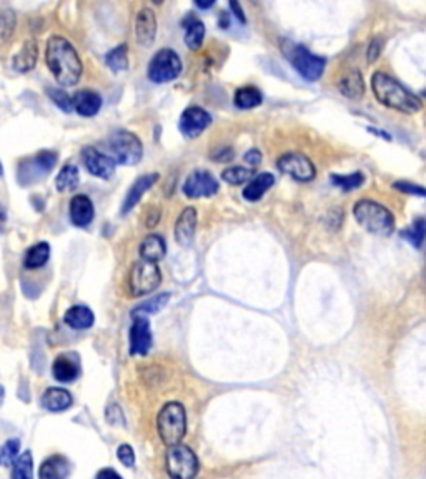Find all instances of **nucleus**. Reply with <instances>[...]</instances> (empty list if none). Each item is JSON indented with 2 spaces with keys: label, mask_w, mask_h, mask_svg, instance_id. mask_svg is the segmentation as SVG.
I'll return each instance as SVG.
<instances>
[{
  "label": "nucleus",
  "mask_w": 426,
  "mask_h": 479,
  "mask_svg": "<svg viewBox=\"0 0 426 479\" xmlns=\"http://www.w3.org/2000/svg\"><path fill=\"white\" fill-rule=\"evenodd\" d=\"M45 62L55 80L62 87H72L80 80L82 60L77 50L65 37L54 36L47 42Z\"/></svg>",
  "instance_id": "f257e3e1"
},
{
  "label": "nucleus",
  "mask_w": 426,
  "mask_h": 479,
  "mask_svg": "<svg viewBox=\"0 0 426 479\" xmlns=\"http://www.w3.org/2000/svg\"><path fill=\"white\" fill-rule=\"evenodd\" d=\"M372 89L378 102L393 110L408 113H416L421 110V100L408 92L402 84H398L393 77L386 75L385 72H375L372 77Z\"/></svg>",
  "instance_id": "f03ea898"
},
{
  "label": "nucleus",
  "mask_w": 426,
  "mask_h": 479,
  "mask_svg": "<svg viewBox=\"0 0 426 479\" xmlns=\"http://www.w3.org/2000/svg\"><path fill=\"white\" fill-rule=\"evenodd\" d=\"M353 215L356 221L368 230L369 233L380 235V237H388L395 230V216L388 208L380 205L373 200H360L355 203Z\"/></svg>",
  "instance_id": "7ed1b4c3"
},
{
  "label": "nucleus",
  "mask_w": 426,
  "mask_h": 479,
  "mask_svg": "<svg viewBox=\"0 0 426 479\" xmlns=\"http://www.w3.org/2000/svg\"><path fill=\"white\" fill-rule=\"evenodd\" d=\"M156 429L163 444L168 448L180 444L186 433V415L184 404L172 401L160 409L156 418Z\"/></svg>",
  "instance_id": "20e7f679"
},
{
  "label": "nucleus",
  "mask_w": 426,
  "mask_h": 479,
  "mask_svg": "<svg viewBox=\"0 0 426 479\" xmlns=\"http://www.w3.org/2000/svg\"><path fill=\"white\" fill-rule=\"evenodd\" d=\"M281 50L290 64L293 65L295 71L308 82H316L323 75L325 71V59L318 55H313L307 47L298 45V43H291L288 40L281 42Z\"/></svg>",
  "instance_id": "39448f33"
},
{
  "label": "nucleus",
  "mask_w": 426,
  "mask_h": 479,
  "mask_svg": "<svg viewBox=\"0 0 426 479\" xmlns=\"http://www.w3.org/2000/svg\"><path fill=\"white\" fill-rule=\"evenodd\" d=\"M108 150H110L112 159L115 163L120 165H137L143 156V145L140 138L135 133L127 132V130H115L108 137Z\"/></svg>",
  "instance_id": "423d86ee"
},
{
  "label": "nucleus",
  "mask_w": 426,
  "mask_h": 479,
  "mask_svg": "<svg viewBox=\"0 0 426 479\" xmlns=\"http://www.w3.org/2000/svg\"><path fill=\"white\" fill-rule=\"evenodd\" d=\"M165 469L172 479H195L198 473L197 455L185 444L170 446L165 456Z\"/></svg>",
  "instance_id": "0eeeda50"
},
{
  "label": "nucleus",
  "mask_w": 426,
  "mask_h": 479,
  "mask_svg": "<svg viewBox=\"0 0 426 479\" xmlns=\"http://www.w3.org/2000/svg\"><path fill=\"white\" fill-rule=\"evenodd\" d=\"M57 154L50 150H42L37 155H34L32 159L24 160L19 165V173H17V180L20 185L29 186L37 182L43 180L45 177H49V173L54 170L57 165Z\"/></svg>",
  "instance_id": "6e6552de"
},
{
  "label": "nucleus",
  "mask_w": 426,
  "mask_h": 479,
  "mask_svg": "<svg viewBox=\"0 0 426 479\" xmlns=\"http://www.w3.org/2000/svg\"><path fill=\"white\" fill-rule=\"evenodd\" d=\"M160 283H162L160 268L150 261H137L128 273V290L133 296L149 295L159 288Z\"/></svg>",
  "instance_id": "1a4fd4ad"
},
{
  "label": "nucleus",
  "mask_w": 426,
  "mask_h": 479,
  "mask_svg": "<svg viewBox=\"0 0 426 479\" xmlns=\"http://www.w3.org/2000/svg\"><path fill=\"white\" fill-rule=\"evenodd\" d=\"M182 72V60L175 50L162 49L152 57L149 64V78L155 84H167L175 80Z\"/></svg>",
  "instance_id": "9d476101"
},
{
  "label": "nucleus",
  "mask_w": 426,
  "mask_h": 479,
  "mask_svg": "<svg viewBox=\"0 0 426 479\" xmlns=\"http://www.w3.org/2000/svg\"><path fill=\"white\" fill-rule=\"evenodd\" d=\"M277 167L280 168V172L298 182H311L316 175L315 165L311 163L308 156L302 154H285L278 159Z\"/></svg>",
  "instance_id": "9b49d317"
},
{
  "label": "nucleus",
  "mask_w": 426,
  "mask_h": 479,
  "mask_svg": "<svg viewBox=\"0 0 426 479\" xmlns=\"http://www.w3.org/2000/svg\"><path fill=\"white\" fill-rule=\"evenodd\" d=\"M212 115L202 107H189L180 115L178 127L186 138H197L210 127Z\"/></svg>",
  "instance_id": "f8f14e48"
},
{
  "label": "nucleus",
  "mask_w": 426,
  "mask_h": 479,
  "mask_svg": "<svg viewBox=\"0 0 426 479\" xmlns=\"http://www.w3.org/2000/svg\"><path fill=\"white\" fill-rule=\"evenodd\" d=\"M184 193L189 198H202V197H212L219 191V182L210 172L205 170H197V172L190 173L186 177L184 186H182Z\"/></svg>",
  "instance_id": "ddd939ff"
},
{
  "label": "nucleus",
  "mask_w": 426,
  "mask_h": 479,
  "mask_svg": "<svg viewBox=\"0 0 426 479\" xmlns=\"http://www.w3.org/2000/svg\"><path fill=\"white\" fill-rule=\"evenodd\" d=\"M82 160H84L85 168L92 173L94 177L108 180L115 172V162L112 156H108L102 152H98L94 147H84L82 148Z\"/></svg>",
  "instance_id": "4468645a"
},
{
  "label": "nucleus",
  "mask_w": 426,
  "mask_h": 479,
  "mask_svg": "<svg viewBox=\"0 0 426 479\" xmlns=\"http://www.w3.org/2000/svg\"><path fill=\"white\" fill-rule=\"evenodd\" d=\"M130 353L132 355H147L150 351L154 337H152L150 321L147 316H133L130 328Z\"/></svg>",
  "instance_id": "2eb2a0df"
},
{
  "label": "nucleus",
  "mask_w": 426,
  "mask_h": 479,
  "mask_svg": "<svg viewBox=\"0 0 426 479\" xmlns=\"http://www.w3.org/2000/svg\"><path fill=\"white\" fill-rule=\"evenodd\" d=\"M54 378L60 383H73L80 376V360L77 353H62L54 360L52 364Z\"/></svg>",
  "instance_id": "dca6fc26"
},
{
  "label": "nucleus",
  "mask_w": 426,
  "mask_h": 479,
  "mask_svg": "<svg viewBox=\"0 0 426 479\" xmlns=\"http://www.w3.org/2000/svg\"><path fill=\"white\" fill-rule=\"evenodd\" d=\"M156 37V17L150 8L143 7L135 17V38L142 47H150Z\"/></svg>",
  "instance_id": "f3484780"
},
{
  "label": "nucleus",
  "mask_w": 426,
  "mask_h": 479,
  "mask_svg": "<svg viewBox=\"0 0 426 479\" xmlns=\"http://www.w3.org/2000/svg\"><path fill=\"white\" fill-rule=\"evenodd\" d=\"M156 180H159V173H145V175L138 177L137 180L133 182V185L130 186L127 195H125V200L124 203H122L120 210L122 215H127L128 212H132L133 208L137 207V203L140 202L143 195L150 190V186L155 185Z\"/></svg>",
  "instance_id": "a211bd4d"
},
{
  "label": "nucleus",
  "mask_w": 426,
  "mask_h": 479,
  "mask_svg": "<svg viewBox=\"0 0 426 479\" xmlns=\"http://www.w3.org/2000/svg\"><path fill=\"white\" fill-rule=\"evenodd\" d=\"M195 228H197V210L193 207H186L175 223V240L178 245L190 246L193 242Z\"/></svg>",
  "instance_id": "6ab92c4d"
},
{
  "label": "nucleus",
  "mask_w": 426,
  "mask_h": 479,
  "mask_svg": "<svg viewBox=\"0 0 426 479\" xmlns=\"http://www.w3.org/2000/svg\"><path fill=\"white\" fill-rule=\"evenodd\" d=\"M68 213H71V220L73 225L85 228L87 225L92 223L95 215L92 200L87 197V195H75L71 200V205H68Z\"/></svg>",
  "instance_id": "aec40b11"
},
{
  "label": "nucleus",
  "mask_w": 426,
  "mask_h": 479,
  "mask_svg": "<svg viewBox=\"0 0 426 479\" xmlns=\"http://www.w3.org/2000/svg\"><path fill=\"white\" fill-rule=\"evenodd\" d=\"M71 461L62 455H54L41 464V468H38V479H67L71 476Z\"/></svg>",
  "instance_id": "412c9836"
},
{
  "label": "nucleus",
  "mask_w": 426,
  "mask_h": 479,
  "mask_svg": "<svg viewBox=\"0 0 426 479\" xmlns=\"http://www.w3.org/2000/svg\"><path fill=\"white\" fill-rule=\"evenodd\" d=\"M73 110L82 117H95L102 108V97L94 90H78L72 97Z\"/></svg>",
  "instance_id": "4be33fe9"
},
{
  "label": "nucleus",
  "mask_w": 426,
  "mask_h": 479,
  "mask_svg": "<svg viewBox=\"0 0 426 479\" xmlns=\"http://www.w3.org/2000/svg\"><path fill=\"white\" fill-rule=\"evenodd\" d=\"M72 395L67 390H64V388H49L42 395V406L52 413L65 411V409L72 406Z\"/></svg>",
  "instance_id": "5701e85b"
},
{
  "label": "nucleus",
  "mask_w": 426,
  "mask_h": 479,
  "mask_svg": "<svg viewBox=\"0 0 426 479\" xmlns=\"http://www.w3.org/2000/svg\"><path fill=\"white\" fill-rule=\"evenodd\" d=\"M37 57H38V45L36 40H27L22 45V49L17 52L14 55V60H12V67H14L15 72L25 73L30 72L37 64Z\"/></svg>",
  "instance_id": "b1692460"
},
{
  "label": "nucleus",
  "mask_w": 426,
  "mask_h": 479,
  "mask_svg": "<svg viewBox=\"0 0 426 479\" xmlns=\"http://www.w3.org/2000/svg\"><path fill=\"white\" fill-rule=\"evenodd\" d=\"M64 321L73 330H87L94 325L95 315L85 304H75L65 311Z\"/></svg>",
  "instance_id": "393cba45"
},
{
  "label": "nucleus",
  "mask_w": 426,
  "mask_h": 479,
  "mask_svg": "<svg viewBox=\"0 0 426 479\" xmlns=\"http://www.w3.org/2000/svg\"><path fill=\"white\" fill-rule=\"evenodd\" d=\"M140 258L143 261H150V263H159L167 253V245L165 240L160 235H149L140 245Z\"/></svg>",
  "instance_id": "a878e982"
},
{
  "label": "nucleus",
  "mask_w": 426,
  "mask_h": 479,
  "mask_svg": "<svg viewBox=\"0 0 426 479\" xmlns=\"http://www.w3.org/2000/svg\"><path fill=\"white\" fill-rule=\"evenodd\" d=\"M182 25L185 27V43L190 50H198L202 47L203 38H205V25L202 20L190 14L182 20Z\"/></svg>",
  "instance_id": "bb28decb"
},
{
  "label": "nucleus",
  "mask_w": 426,
  "mask_h": 479,
  "mask_svg": "<svg viewBox=\"0 0 426 479\" xmlns=\"http://www.w3.org/2000/svg\"><path fill=\"white\" fill-rule=\"evenodd\" d=\"M273 184H275V177H273L272 173H258V175L243 189V198L249 200V202H258V200L267 193V190H270V186H273Z\"/></svg>",
  "instance_id": "cd10ccee"
},
{
  "label": "nucleus",
  "mask_w": 426,
  "mask_h": 479,
  "mask_svg": "<svg viewBox=\"0 0 426 479\" xmlns=\"http://www.w3.org/2000/svg\"><path fill=\"white\" fill-rule=\"evenodd\" d=\"M338 89L340 92L348 98H358L365 92L363 77L358 71H350L338 80Z\"/></svg>",
  "instance_id": "c85d7f7f"
},
{
  "label": "nucleus",
  "mask_w": 426,
  "mask_h": 479,
  "mask_svg": "<svg viewBox=\"0 0 426 479\" xmlns=\"http://www.w3.org/2000/svg\"><path fill=\"white\" fill-rule=\"evenodd\" d=\"M50 258V245L47 242H41L37 245L30 246L25 253L24 267L27 270L42 268Z\"/></svg>",
  "instance_id": "c756f323"
},
{
  "label": "nucleus",
  "mask_w": 426,
  "mask_h": 479,
  "mask_svg": "<svg viewBox=\"0 0 426 479\" xmlns=\"http://www.w3.org/2000/svg\"><path fill=\"white\" fill-rule=\"evenodd\" d=\"M80 184V173H78L77 165L67 163L60 168V173L55 178V186H57V191H73Z\"/></svg>",
  "instance_id": "7c9ffc66"
},
{
  "label": "nucleus",
  "mask_w": 426,
  "mask_h": 479,
  "mask_svg": "<svg viewBox=\"0 0 426 479\" xmlns=\"http://www.w3.org/2000/svg\"><path fill=\"white\" fill-rule=\"evenodd\" d=\"M262 102V92L254 85L242 87V89H238L237 92H235V105L242 108V110H250V108L258 107Z\"/></svg>",
  "instance_id": "2f4dec72"
},
{
  "label": "nucleus",
  "mask_w": 426,
  "mask_h": 479,
  "mask_svg": "<svg viewBox=\"0 0 426 479\" xmlns=\"http://www.w3.org/2000/svg\"><path fill=\"white\" fill-rule=\"evenodd\" d=\"M170 293H159L155 295L154 298L147 300L138 304L137 308H133L132 316H145V315H154V313H159L163 307H167V303L170 302Z\"/></svg>",
  "instance_id": "473e14b6"
},
{
  "label": "nucleus",
  "mask_w": 426,
  "mask_h": 479,
  "mask_svg": "<svg viewBox=\"0 0 426 479\" xmlns=\"http://www.w3.org/2000/svg\"><path fill=\"white\" fill-rule=\"evenodd\" d=\"M12 479H34V458L32 452L24 451L12 466Z\"/></svg>",
  "instance_id": "72a5a7b5"
},
{
  "label": "nucleus",
  "mask_w": 426,
  "mask_h": 479,
  "mask_svg": "<svg viewBox=\"0 0 426 479\" xmlns=\"http://www.w3.org/2000/svg\"><path fill=\"white\" fill-rule=\"evenodd\" d=\"M105 64L112 68L114 72H124L128 68V47L125 43L115 47L114 50H110L105 57Z\"/></svg>",
  "instance_id": "f704fd0d"
},
{
  "label": "nucleus",
  "mask_w": 426,
  "mask_h": 479,
  "mask_svg": "<svg viewBox=\"0 0 426 479\" xmlns=\"http://www.w3.org/2000/svg\"><path fill=\"white\" fill-rule=\"evenodd\" d=\"M402 237L405 238L406 242H410L413 246L420 248L426 240V220L416 219L415 221H413V225L410 226V228L403 230Z\"/></svg>",
  "instance_id": "c9c22d12"
},
{
  "label": "nucleus",
  "mask_w": 426,
  "mask_h": 479,
  "mask_svg": "<svg viewBox=\"0 0 426 479\" xmlns=\"http://www.w3.org/2000/svg\"><path fill=\"white\" fill-rule=\"evenodd\" d=\"M15 15L12 10L0 12V45H6L14 36Z\"/></svg>",
  "instance_id": "e433bc0d"
},
{
  "label": "nucleus",
  "mask_w": 426,
  "mask_h": 479,
  "mask_svg": "<svg viewBox=\"0 0 426 479\" xmlns=\"http://www.w3.org/2000/svg\"><path fill=\"white\" fill-rule=\"evenodd\" d=\"M363 173L362 172H355L350 173V175H332L333 185H337L338 189H341L343 191H350L358 189L360 185L363 184Z\"/></svg>",
  "instance_id": "4c0bfd02"
},
{
  "label": "nucleus",
  "mask_w": 426,
  "mask_h": 479,
  "mask_svg": "<svg viewBox=\"0 0 426 479\" xmlns=\"http://www.w3.org/2000/svg\"><path fill=\"white\" fill-rule=\"evenodd\" d=\"M20 451V441L17 438L7 439V443H3L0 446V466H7L19 458Z\"/></svg>",
  "instance_id": "58836bf2"
},
{
  "label": "nucleus",
  "mask_w": 426,
  "mask_h": 479,
  "mask_svg": "<svg viewBox=\"0 0 426 479\" xmlns=\"http://www.w3.org/2000/svg\"><path fill=\"white\" fill-rule=\"evenodd\" d=\"M251 177V170L243 168V167H230L223 170L221 178L230 185H242Z\"/></svg>",
  "instance_id": "ea45409f"
},
{
  "label": "nucleus",
  "mask_w": 426,
  "mask_h": 479,
  "mask_svg": "<svg viewBox=\"0 0 426 479\" xmlns=\"http://www.w3.org/2000/svg\"><path fill=\"white\" fill-rule=\"evenodd\" d=\"M47 95L52 98V102L57 105L60 110H64L65 113H71L73 110V103H72V98L68 97L67 94L62 92V90L59 89H54V87H49L47 89Z\"/></svg>",
  "instance_id": "a19ab883"
},
{
  "label": "nucleus",
  "mask_w": 426,
  "mask_h": 479,
  "mask_svg": "<svg viewBox=\"0 0 426 479\" xmlns=\"http://www.w3.org/2000/svg\"><path fill=\"white\" fill-rule=\"evenodd\" d=\"M105 418H107V421L110 425H114V426H125L124 411H122V408L117 403L108 404L107 409H105Z\"/></svg>",
  "instance_id": "79ce46f5"
},
{
  "label": "nucleus",
  "mask_w": 426,
  "mask_h": 479,
  "mask_svg": "<svg viewBox=\"0 0 426 479\" xmlns=\"http://www.w3.org/2000/svg\"><path fill=\"white\" fill-rule=\"evenodd\" d=\"M117 458L127 468H132L135 464V452H133V448L130 444H120L119 450H117Z\"/></svg>",
  "instance_id": "37998d69"
},
{
  "label": "nucleus",
  "mask_w": 426,
  "mask_h": 479,
  "mask_svg": "<svg viewBox=\"0 0 426 479\" xmlns=\"http://www.w3.org/2000/svg\"><path fill=\"white\" fill-rule=\"evenodd\" d=\"M393 189L403 191V193L416 195V197H425L426 198V189H425V186L410 184V182H395Z\"/></svg>",
  "instance_id": "c03bdc74"
},
{
  "label": "nucleus",
  "mask_w": 426,
  "mask_h": 479,
  "mask_svg": "<svg viewBox=\"0 0 426 479\" xmlns=\"http://www.w3.org/2000/svg\"><path fill=\"white\" fill-rule=\"evenodd\" d=\"M381 49H383V40L381 38H373L372 43L368 47V62L373 64L376 62L378 57L381 54Z\"/></svg>",
  "instance_id": "a18cd8bd"
},
{
  "label": "nucleus",
  "mask_w": 426,
  "mask_h": 479,
  "mask_svg": "<svg viewBox=\"0 0 426 479\" xmlns=\"http://www.w3.org/2000/svg\"><path fill=\"white\" fill-rule=\"evenodd\" d=\"M233 155H235V152L232 150V148L221 147L216 152H213L212 159L215 160V162H230V160L233 159Z\"/></svg>",
  "instance_id": "49530a36"
},
{
  "label": "nucleus",
  "mask_w": 426,
  "mask_h": 479,
  "mask_svg": "<svg viewBox=\"0 0 426 479\" xmlns=\"http://www.w3.org/2000/svg\"><path fill=\"white\" fill-rule=\"evenodd\" d=\"M243 160L250 165H258L262 162V152L256 150V148H251V150L247 152L245 156H243Z\"/></svg>",
  "instance_id": "de8ad7c7"
},
{
  "label": "nucleus",
  "mask_w": 426,
  "mask_h": 479,
  "mask_svg": "<svg viewBox=\"0 0 426 479\" xmlns=\"http://www.w3.org/2000/svg\"><path fill=\"white\" fill-rule=\"evenodd\" d=\"M159 220H160V210L159 208H154V210L147 213V220H145L147 228H154V226H156V223H159Z\"/></svg>",
  "instance_id": "09e8293b"
},
{
  "label": "nucleus",
  "mask_w": 426,
  "mask_h": 479,
  "mask_svg": "<svg viewBox=\"0 0 426 479\" xmlns=\"http://www.w3.org/2000/svg\"><path fill=\"white\" fill-rule=\"evenodd\" d=\"M95 479H122V476L115 471V469L103 468V469H100V471L97 473V478H95Z\"/></svg>",
  "instance_id": "8fccbe9b"
},
{
  "label": "nucleus",
  "mask_w": 426,
  "mask_h": 479,
  "mask_svg": "<svg viewBox=\"0 0 426 479\" xmlns=\"http://www.w3.org/2000/svg\"><path fill=\"white\" fill-rule=\"evenodd\" d=\"M230 8H232V10H233L235 17H237V19L240 20L242 24H245L247 19H245V15H243V10H242L240 3H238V2H233V0H232V2H230Z\"/></svg>",
  "instance_id": "3c124183"
},
{
  "label": "nucleus",
  "mask_w": 426,
  "mask_h": 479,
  "mask_svg": "<svg viewBox=\"0 0 426 479\" xmlns=\"http://www.w3.org/2000/svg\"><path fill=\"white\" fill-rule=\"evenodd\" d=\"M197 6L200 7V8H210L212 6H213V2H197Z\"/></svg>",
  "instance_id": "603ef678"
},
{
  "label": "nucleus",
  "mask_w": 426,
  "mask_h": 479,
  "mask_svg": "<svg viewBox=\"0 0 426 479\" xmlns=\"http://www.w3.org/2000/svg\"><path fill=\"white\" fill-rule=\"evenodd\" d=\"M3 396H6V390H3V386L0 385V404L3 403Z\"/></svg>",
  "instance_id": "864d4df0"
},
{
  "label": "nucleus",
  "mask_w": 426,
  "mask_h": 479,
  "mask_svg": "<svg viewBox=\"0 0 426 479\" xmlns=\"http://www.w3.org/2000/svg\"><path fill=\"white\" fill-rule=\"evenodd\" d=\"M7 219V215H6V210H3V208H2V205H0V220H6Z\"/></svg>",
  "instance_id": "5fc2aeb1"
},
{
  "label": "nucleus",
  "mask_w": 426,
  "mask_h": 479,
  "mask_svg": "<svg viewBox=\"0 0 426 479\" xmlns=\"http://www.w3.org/2000/svg\"><path fill=\"white\" fill-rule=\"evenodd\" d=\"M2 172H3V168H2V162H0V175H2Z\"/></svg>",
  "instance_id": "6e6d98bb"
},
{
  "label": "nucleus",
  "mask_w": 426,
  "mask_h": 479,
  "mask_svg": "<svg viewBox=\"0 0 426 479\" xmlns=\"http://www.w3.org/2000/svg\"><path fill=\"white\" fill-rule=\"evenodd\" d=\"M0 233H2V226H0Z\"/></svg>",
  "instance_id": "4d7b16f0"
},
{
  "label": "nucleus",
  "mask_w": 426,
  "mask_h": 479,
  "mask_svg": "<svg viewBox=\"0 0 426 479\" xmlns=\"http://www.w3.org/2000/svg\"><path fill=\"white\" fill-rule=\"evenodd\" d=\"M425 281H426V272H425Z\"/></svg>",
  "instance_id": "13d9d810"
}]
</instances>
